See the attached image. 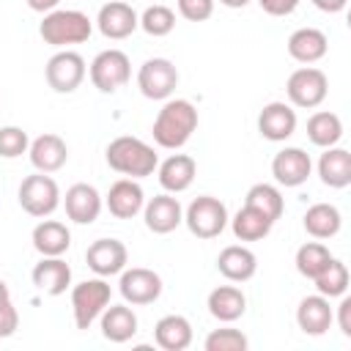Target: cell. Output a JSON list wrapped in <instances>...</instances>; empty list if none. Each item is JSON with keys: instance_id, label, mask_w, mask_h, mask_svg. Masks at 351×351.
<instances>
[{"instance_id": "7c38bea8", "label": "cell", "mask_w": 351, "mask_h": 351, "mask_svg": "<svg viewBox=\"0 0 351 351\" xmlns=\"http://www.w3.org/2000/svg\"><path fill=\"white\" fill-rule=\"evenodd\" d=\"M96 27H99V33H101L104 38L121 41V38H129V36L140 27V16H137V11H134L129 3L112 0V3H104V5L99 8Z\"/></svg>"}, {"instance_id": "f35d334b", "label": "cell", "mask_w": 351, "mask_h": 351, "mask_svg": "<svg viewBox=\"0 0 351 351\" xmlns=\"http://www.w3.org/2000/svg\"><path fill=\"white\" fill-rule=\"evenodd\" d=\"M19 326V315H16V307L11 302V291L8 285L0 280V337H11Z\"/></svg>"}, {"instance_id": "5bb4252c", "label": "cell", "mask_w": 351, "mask_h": 351, "mask_svg": "<svg viewBox=\"0 0 351 351\" xmlns=\"http://www.w3.org/2000/svg\"><path fill=\"white\" fill-rule=\"evenodd\" d=\"M143 219H145V228L151 233L165 236V233H173L184 222V208H181V203H178L176 195L162 192V195L151 197L143 206Z\"/></svg>"}, {"instance_id": "6da1fadb", "label": "cell", "mask_w": 351, "mask_h": 351, "mask_svg": "<svg viewBox=\"0 0 351 351\" xmlns=\"http://www.w3.org/2000/svg\"><path fill=\"white\" fill-rule=\"evenodd\" d=\"M197 129V110L192 101L186 99H167L162 104V110L156 112V121H154V143L159 148H167V151H176L181 145H186V140L195 134Z\"/></svg>"}, {"instance_id": "d6a6232c", "label": "cell", "mask_w": 351, "mask_h": 351, "mask_svg": "<svg viewBox=\"0 0 351 351\" xmlns=\"http://www.w3.org/2000/svg\"><path fill=\"white\" fill-rule=\"evenodd\" d=\"M244 203L252 206V208H258L261 214H266L271 222H277L282 217V211H285V200H282L280 189L271 186V184H255V186H250Z\"/></svg>"}, {"instance_id": "8992f818", "label": "cell", "mask_w": 351, "mask_h": 351, "mask_svg": "<svg viewBox=\"0 0 351 351\" xmlns=\"http://www.w3.org/2000/svg\"><path fill=\"white\" fill-rule=\"evenodd\" d=\"M19 206L30 217H49L60 206V186L49 173H33L19 184Z\"/></svg>"}, {"instance_id": "30bf717a", "label": "cell", "mask_w": 351, "mask_h": 351, "mask_svg": "<svg viewBox=\"0 0 351 351\" xmlns=\"http://www.w3.org/2000/svg\"><path fill=\"white\" fill-rule=\"evenodd\" d=\"M176 85H178V69L167 58H151L137 71V88L145 99H154V101L170 99Z\"/></svg>"}, {"instance_id": "484cf974", "label": "cell", "mask_w": 351, "mask_h": 351, "mask_svg": "<svg viewBox=\"0 0 351 351\" xmlns=\"http://www.w3.org/2000/svg\"><path fill=\"white\" fill-rule=\"evenodd\" d=\"M318 176L326 186L346 189L351 184V154L346 148H337V145L324 148V154L318 159Z\"/></svg>"}, {"instance_id": "836d02e7", "label": "cell", "mask_w": 351, "mask_h": 351, "mask_svg": "<svg viewBox=\"0 0 351 351\" xmlns=\"http://www.w3.org/2000/svg\"><path fill=\"white\" fill-rule=\"evenodd\" d=\"M329 261H332V252H329V247H324L321 241H307V244H302V247L296 250V271H299L302 277H307V280L318 277V274L326 269Z\"/></svg>"}, {"instance_id": "603a6c76", "label": "cell", "mask_w": 351, "mask_h": 351, "mask_svg": "<svg viewBox=\"0 0 351 351\" xmlns=\"http://www.w3.org/2000/svg\"><path fill=\"white\" fill-rule=\"evenodd\" d=\"M329 49V38L324 30L318 27H299L288 36V55L296 60V63H315L326 55Z\"/></svg>"}, {"instance_id": "ac0fdd59", "label": "cell", "mask_w": 351, "mask_h": 351, "mask_svg": "<svg viewBox=\"0 0 351 351\" xmlns=\"http://www.w3.org/2000/svg\"><path fill=\"white\" fill-rule=\"evenodd\" d=\"M27 154H30V165L38 173H58L69 162V145L63 143V137H58L52 132L38 134L27 145Z\"/></svg>"}, {"instance_id": "74e56055", "label": "cell", "mask_w": 351, "mask_h": 351, "mask_svg": "<svg viewBox=\"0 0 351 351\" xmlns=\"http://www.w3.org/2000/svg\"><path fill=\"white\" fill-rule=\"evenodd\" d=\"M30 140H27V132L19 129V126H3L0 129V156L5 159H16L27 151Z\"/></svg>"}, {"instance_id": "7402d4cb", "label": "cell", "mask_w": 351, "mask_h": 351, "mask_svg": "<svg viewBox=\"0 0 351 351\" xmlns=\"http://www.w3.org/2000/svg\"><path fill=\"white\" fill-rule=\"evenodd\" d=\"M332 321H335V313H332V307H329V299L321 296V293L304 296V299L299 302V307H296V324H299V329H302L304 335L318 337V335L329 332Z\"/></svg>"}, {"instance_id": "277c9868", "label": "cell", "mask_w": 351, "mask_h": 351, "mask_svg": "<svg viewBox=\"0 0 351 351\" xmlns=\"http://www.w3.org/2000/svg\"><path fill=\"white\" fill-rule=\"evenodd\" d=\"M110 296H112V291H110V282L104 277L82 280L80 285H74L71 288V310H74L77 329H90L93 321L110 304Z\"/></svg>"}, {"instance_id": "44dd1931", "label": "cell", "mask_w": 351, "mask_h": 351, "mask_svg": "<svg viewBox=\"0 0 351 351\" xmlns=\"http://www.w3.org/2000/svg\"><path fill=\"white\" fill-rule=\"evenodd\" d=\"M217 269L230 282H247L258 271V258L252 250H247L241 244H230L217 255Z\"/></svg>"}, {"instance_id": "8d00e7d4", "label": "cell", "mask_w": 351, "mask_h": 351, "mask_svg": "<svg viewBox=\"0 0 351 351\" xmlns=\"http://www.w3.org/2000/svg\"><path fill=\"white\" fill-rule=\"evenodd\" d=\"M247 346L250 340L239 329H214L203 343L206 351H244Z\"/></svg>"}, {"instance_id": "8fae6325", "label": "cell", "mask_w": 351, "mask_h": 351, "mask_svg": "<svg viewBox=\"0 0 351 351\" xmlns=\"http://www.w3.org/2000/svg\"><path fill=\"white\" fill-rule=\"evenodd\" d=\"M118 291L123 296L126 304H154L162 296V277L154 269H143V266H132L121 271V282Z\"/></svg>"}, {"instance_id": "4316f807", "label": "cell", "mask_w": 351, "mask_h": 351, "mask_svg": "<svg viewBox=\"0 0 351 351\" xmlns=\"http://www.w3.org/2000/svg\"><path fill=\"white\" fill-rule=\"evenodd\" d=\"M33 247H36V252L38 255H47V258H52V255H63L69 247H71V233H69V228L63 225V222H58V219H41L36 228H33Z\"/></svg>"}, {"instance_id": "7bdbcfd3", "label": "cell", "mask_w": 351, "mask_h": 351, "mask_svg": "<svg viewBox=\"0 0 351 351\" xmlns=\"http://www.w3.org/2000/svg\"><path fill=\"white\" fill-rule=\"evenodd\" d=\"M313 5L324 14H340L348 5V0H313Z\"/></svg>"}, {"instance_id": "52a82bcc", "label": "cell", "mask_w": 351, "mask_h": 351, "mask_svg": "<svg viewBox=\"0 0 351 351\" xmlns=\"http://www.w3.org/2000/svg\"><path fill=\"white\" fill-rule=\"evenodd\" d=\"M90 82L96 90L101 93H115L118 88H123L132 77V63L129 55L121 49H104L90 60Z\"/></svg>"}, {"instance_id": "ffe728a7", "label": "cell", "mask_w": 351, "mask_h": 351, "mask_svg": "<svg viewBox=\"0 0 351 351\" xmlns=\"http://www.w3.org/2000/svg\"><path fill=\"white\" fill-rule=\"evenodd\" d=\"M33 285L49 296H60L71 285V266L60 255H41V261L33 266Z\"/></svg>"}, {"instance_id": "d590c367", "label": "cell", "mask_w": 351, "mask_h": 351, "mask_svg": "<svg viewBox=\"0 0 351 351\" xmlns=\"http://www.w3.org/2000/svg\"><path fill=\"white\" fill-rule=\"evenodd\" d=\"M140 27H143L148 36H154V38L167 36V33L176 27V14H173V8H167V5H148V8L140 14Z\"/></svg>"}, {"instance_id": "cb8c5ba5", "label": "cell", "mask_w": 351, "mask_h": 351, "mask_svg": "<svg viewBox=\"0 0 351 351\" xmlns=\"http://www.w3.org/2000/svg\"><path fill=\"white\" fill-rule=\"evenodd\" d=\"M156 167H159V184L170 195H178V192L189 189L192 181H195V176H197V165L186 154H173V156H167Z\"/></svg>"}, {"instance_id": "83f0119b", "label": "cell", "mask_w": 351, "mask_h": 351, "mask_svg": "<svg viewBox=\"0 0 351 351\" xmlns=\"http://www.w3.org/2000/svg\"><path fill=\"white\" fill-rule=\"evenodd\" d=\"M101 335L110 343H126L137 335V315L126 304H107L101 313Z\"/></svg>"}, {"instance_id": "d4e9b609", "label": "cell", "mask_w": 351, "mask_h": 351, "mask_svg": "<svg viewBox=\"0 0 351 351\" xmlns=\"http://www.w3.org/2000/svg\"><path fill=\"white\" fill-rule=\"evenodd\" d=\"M208 313L222 321V324H233L239 321L244 313H247V296L241 293V288L236 285H219L208 293V302H206Z\"/></svg>"}, {"instance_id": "7a4b0ae2", "label": "cell", "mask_w": 351, "mask_h": 351, "mask_svg": "<svg viewBox=\"0 0 351 351\" xmlns=\"http://www.w3.org/2000/svg\"><path fill=\"white\" fill-rule=\"evenodd\" d=\"M104 159L107 165L121 173V176H129V178H145L156 170L159 165V156L156 151L143 143L140 137H132V134H123V137H115L107 151H104Z\"/></svg>"}, {"instance_id": "2e32d148", "label": "cell", "mask_w": 351, "mask_h": 351, "mask_svg": "<svg viewBox=\"0 0 351 351\" xmlns=\"http://www.w3.org/2000/svg\"><path fill=\"white\" fill-rule=\"evenodd\" d=\"M63 206H66V217L77 225H90L99 219L101 214V195L96 186L90 184H74L66 189V197H63Z\"/></svg>"}, {"instance_id": "b9f144b4", "label": "cell", "mask_w": 351, "mask_h": 351, "mask_svg": "<svg viewBox=\"0 0 351 351\" xmlns=\"http://www.w3.org/2000/svg\"><path fill=\"white\" fill-rule=\"evenodd\" d=\"M337 324H340V332L346 337H351V296H340V304H337Z\"/></svg>"}, {"instance_id": "ee69618b", "label": "cell", "mask_w": 351, "mask_h": 351, "mask_svg": "<svg viewBox=\"0 0 351 351\" xmlns=\"http://www.w3.org/2000/svg\"><path fill=\"white\" fill-rule=\"evenodd\" d=\"M58 3H60V0H27V5H30L33 11H41V14L55 11V8H58Z\"/></svg>"}, {"instance_id": "f1b7e54d", "label": "cell", "mask_w": 351, "mask_h": 351, "mask_svg": "<svg viewBox=\"0 0 351 351\" xmlns=\"http://www.w3.org/2000/svg\"><path fill=\"white\" fill-rule=\"evenodd\" d=\"M154 340L165 351H184L192 346V324L184 315H165L154 326Z\"/></svg>"}, {"instance_id": "4dcf8cb0", "label": "cell", "mask_w": 351, "mask_h": 351, "mask_svg": "<svg viewBox=\"0 0 351 351\" xmlns=\"http://www.w3.org/2000/svg\"><path fill=\"white\" fill-rule=\"evenodd\" d=\"M271 225H274V222H271L266 214H261L258 208H252V206H247V203H244V208H239L236 217L230 219L233 236H236L239 241H261V239L269 236Z\"/></svg>"}, {"instance_id": "ba28073f", "label": "cell", "mask_w": 351, "mask_h": 351, "mask_svg": "<svg viewBox=\"0 0 351 351\" xmlns=\"http://www.w3.org/2000/svg\"><path fill=\"white\" fill-rule=\"evenodd\" d=\"M285 93H288V99H291L293 107L313 110V107H318V104L326 99V93H329V80H326V74H324L321 69H315V66H302V69H296V71L288 77Z\"/></svg>"}, {"instance_id": "60d3db41", "label": "cell", "mask_w": 351, "mask_h": 351, "mask_svg": "<svg viewBox=\"0 0 351 351\" xmlns=\"http://www.w3.org/2000/svg\"><path fill=\"white\" fill-rule=\"evenodd\" d=\"M299 3H302V0H258V5H261L269 16H288V14L296 11Z\"/></svg>"}, {"instance_id": "4fadbf2b", "label": "cell", "mask_w": 351, "mask_h": 351, "mask_svg": "<svg viewBox=\"0 0 351 351\" xmlns=\"http://www.w3.org/2000/svg\"><path fill=\"white\" fill-rule=\"evenodd\" d=\"M129 252L126 244L118 239H96L88 250H85V263L90 271H96L99 277H112L121 274L126 269Z\"/></svg>"}, {"instance_id": "ab89813d", "label": "cell", "mask_w": 351, "mask_h": 351, "mask_svg": "<svg viewBox=\"0 0 351 351\" xmlns=\"http://www.w3.org/2000/svg\"><path fill=\"white\" fill-rule=\"evenodd\" d=\"M178 14L189 22H206L214 14V0H178Z\"/></svg>"}, {"instance_id": "d6986e66", "label": "cell", "mask_w": 351, "mask_h": 351, "mask_svg": "<svg viewBox=\"0 0 351 351\" xmlns=\"http://www.w3.org/2000/svg\"><path fill=\"white\" fill-rule=\"evenodd\" d=\"M143 206H145V192L134 178H121L107 192V208L115 219H132L143 211Z\"/></svg>"}, {"instance_id": "e575fe53", "label": "cell", "mask_w": 351, "mask_h": 351, "mask_svg": "<svg viewBox=\"0 0 351 351\" xmlns=\"http://www.w3.org/2000/svg\"><path fill=\"white\" fill-rule=\"evenodd\" d=\"M313 282H315L318 293H321V296H326V299L343 296V293H346V288H348V269H346V263H343V261L332 258V261L326 263V269H324L318 277H313Z\"/></svg>"}, {"instance_id": "9c48e42d", "label": "cell", "mask_w": 351, "mask_h": 351, "mask_svg": "<svg viewBox=\"0 0 351 351\" xmlns=\"http://www.w3.org/2000/svg\"><path fill=\"white\" fill-rule=\"evenodd\" d=\"M85 58L71 49H60L47 60V85L55 93H74L85 80Z\"/></svg>"}, {"instance_id": "1f68e13d", "label": "cell", "mask_w": 351, "mask_h": 351, "mask_svg": "<svg viewBox=\"0 0 351 351\" xmlns=\"http://www.w3.org/2000/svg\"><path fill=\"white\" fill-rule=\"evenodd\" d=\"M307 137L318 148L337 145L340 137H343V121H340V115L337 112H329V110L313 112L310 121H307Z\"/></svg>"}, {"instance_id": "e0dca14e", "label": "cell", "mask_w": 351, "mask_h": 351, "mask_svg": "<svg viewBox=\"0 0 351 351\" xmlns=\"http://www.w3.org/2000/svg\"><path fill=\"white\" fill-rule=\"evenodd\" d=\"M258 132L271 143L288 140L296 132V110L285 101H269L258 115Z\"/></svg>"}, {"instance_id": "f546056e", "label": "cell", "mask_w": 351, "mask_h": 351, "mask_svg": "<svg viewBox=\"0 0 351 351\" xmlns=\"http://www.w3.org/2000/svg\"><path fill=\"white\" fill-rule=\"evenodd\" d=\"M302 225H304V230L313 239H332V236L340 233L343 217H340L337 206H332V203H315V206L307 208Z\"/></svg>"}, {"instance_id": "bcb514c9", "label": "cell", "mask_w": 351, "mask_h": 351, "mask_svg": "<svg viewBox=\"0 0 351 351\" xmlns=\"http://www.w3.org/2000/svg\"><path fill=\"white\" fill-rule=\"evenodd\" d=\"M0 340H3V337H0Z\"/></svg>"}, {"instance_id": "f6af8a7d", "label": "cell", "mask_w": 351, "mask_h": 351, "mask_svg": "<svg viewBox=\"0 0 351 351\" xmlns=\"http://www.w3.org/2000/svg\"><path fill=\"white\" fill-rule=\"evenodd\" d=\"M222 5H228V8H244L250 0H219Z\"/></svg>"}, {"instance_id": "3957f363", "label": "cell", "mask_w": 351, "mask_h": 351, "mask_svg": "<svg viewBox=\"0 0 351 351\" xmlns=\"http://www.w3.org/2000/svg\"><path fill=\"white\" fill-rule=\"evenodd\" d=\"M93 33V22L88 19V14L77 11V8H55L49 14H44L41 25H38V36L44 38V44L52 47H69V44H82L88 41Z\"/></svg>"}, {"instance_id": "5b68a950", "label": "cell", "mask_w": 351, "mask_h": 351, "mask_svg": "<svg viewBox=\"0 0 351 351\" xmlns=\"http://www.w3.org/2000/svg\"><path fill=\"white\" fill-rule=\"evenodd\" d=\"M184 222H186L192 236H197V239H217L228 228V208H225V203L219 197L200 195V197H195L186 206Z\"/></svg>"}, {"instance_id": "9a60e30c", "label": "cell", "mask_w": 351, "mask_h": 351, "mask_svg": "<svg viewBox=\"0 0 351 351\" xmlns=\"http://www.w3.org/2000/svg\"><path fill=\"white\" fill-rule=\"evenodd\" d=\"M310 170H313L310 156L302 148H293V145L277 151L274 159H271V176L282 186H302L310 178Z\"/></svg>"}]
</instances>
